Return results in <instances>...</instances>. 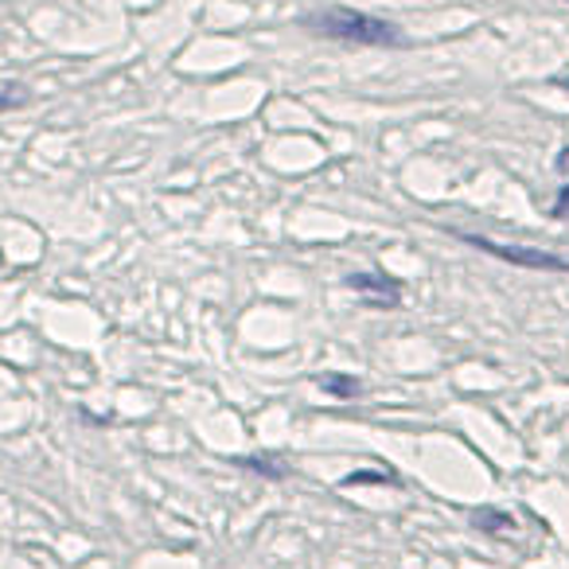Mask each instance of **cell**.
<instances>
[{"label": "cell", "mask_w": 569, "mask_h": 569, "mask_svg": "<svg viewBox=\"0 0 569 569\" xmlns=\"http://www.w3.org/2000/svg\"><path fill=\"white\" fill-rule=\"evenodd\" d=\"M553 168H558L561 176H569V144H566V149L558 152V160H553Z\"/></svg>", "instance_id": "cell-10"}, {"label": "cell", "mask_w": 569, "mask_h": 569, "mask_svg": "<svg viewBox=\"0 0 569 569\" xmlns=\"http://www.w3.org/2000/svg\"><path fill=\"white\" fill-rule=\"evenodd\" d=\"M558 82H561V87H569V79H558Z\"/></svg>", "instance_id": "cell-11"}, {"label": "cell", "mask_w": 569, "mask_h": 569, "mask_svg": "<svg viewBox=\"0 0 569 569\" xmlns=\"http://www.w3.org/2000/svg\"><path fill=\"white\" fill-rule=\"evenodd\" d=\"M460 242L476 246V250L491 253V258H503L511 266H527V269H550V273H569V261L558 258V253H546V250H530V246H503V242H491V238L480 234H468V230H452Z\"/></svg>", "instance_id": "cell-2"}, {"label": "cell", "mask_w": 569, "mask_h": 569, "mask_svg": "<svg viewBox=\"0 0 569 569\" xmlns=\"http://www.w3.org/2000/svg\"><path fill=\"white\" fill-rule=\"evenodd\" d=\"M305 28H312L325 40H340V43H356V48H406V36L398 24L379 20L371 12H356V9H325V12H309Z\"/></svg>", "instance_id": "cell-1"}, {"label": "cell", "mask_w": 569, "mask_h": 569, "mask_svg": "<svg viewBox=\"0 0 569 569\" xmlns=\"http://www.w3.org/2000/svg\"><path fill=\"white\" fill-rule=\"evenodd\" d=\"M12 106H20L17 90H0V110H12Z\"/></svg>", "instance_id": "cell-9"}, {"label": "cell", "mask_w": 569, "mask_h": 569, "mask_svg": "<svg viewBox=\"0 0 569 569\" xmlns=\"http://www.w3.org/2000/svg\"><path fill=\"white\" fill-rule=\"evenodd\" d=\"M348 289L363 293L367 301L379 305V309H395V305L402 301V281H398V277H387L382 269H371V273H351Z\"/></svg>", "instance_id": "cell-3"}, {"label": "cell", "mask_w": 569, "mask_h": 569, "mask_svg": "<svg viewBox=\"0 0 569 569\" xmlns=\"http://www.w3.org/2000/svg\"><path fill=\"white\" fill-rule=\"evenodd\" d=\"M234 465L250 468V472L269 476V480H284V465H281V460H273V457H238Z\"/></svg>", "instance_id": "cell-5"}, {"label": "cell", "mask_w": 569, "mask_h": 569, "mask_svg": "<svg viewBox=\"0 0 569 569\" xmlns=\"http://www.w3.org/2000/svg\"><path fill=\"white\" fill-rule=\"evenodd\" d=\"M472 522H476L480 530H488V535H496V530H515V519H511V515H499V511H491V507L476 511V515H472Z\"/></svg>", "instance_id": "cell-6"}, {"label": "cell", "mask_w": 569, "mask_h": 569, "mask_svg": "<svg viewBox=\"0 0 569 569\" xmlns=\"http://www.w3.org/2000/svg\"><path fill=\"white\" fill-rule=\"evenodd\" d=\"M343 483H348V488H356V483H398V476L395 472H371V468H359V472H351Z\"/></svg>", "instance_id": "cell-7"}, {"label": "cell", "mask_w": 569, "mask_h": 569, "mask_svg": "<svg viewBox=\"0 0 569 569\" xmlns=\"http://www.w3.org/2000/svg\"><path fill=\"white\" fill-rule=\"evenodd\" d=\"M550 214H553V219H561V222H569V183L558 191V199H553Z\"/></svg>", "instance_id": "cell-8"}, {"label": "cell", "mask_w": 569, "mask_h": 569, "mask_svg": "<svg viewBox=\"0 0 569 569\" xmlns=\"http://www.w3.org/2000/svg\"><path fill=\"white\" fill-rule=\"evenodd\" d=\"M320 387H325L332 398H359V395H363V382H359L356 375L328 371V375H320Z\"/></svg>", "instance_id": "cell-4"}]
</instances>
